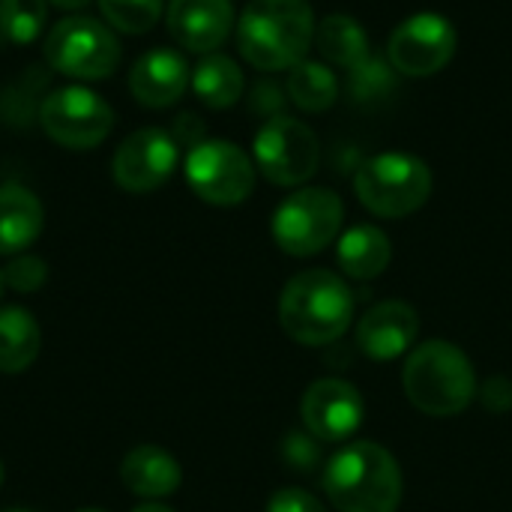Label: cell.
Returning a JSON list of instances; mask_svg holds the SVG:
<instances>
[{"label": "cell", "instance_id": "1", "mask_svg": "<svg viewBox=\"0 0 512 512\" xmlns=\"http://www.w3.org/2000/svg\"><path fill=\"white\" fill-rule=\"evenodd\" d=\"M315 12L309 0H249L237 18L240 57L261 72L294 69L315 45Z\"/></svg>", "mask_w": 512, "mask_h": 512}, {"label": "cell", "instance_id": "2", "mask_svg": "<svg viewBox=\"0 0 512 512\" xmlns=\"http://www.w3.org/2000/svg\"><path fill=\"white\" fill-rule=\"evenodd\" d=\"M321 483L339 512H396L402 501L399 462L372 441H354L339 450L324 465Z\"/></svg>", "mask_w": 512, "mask_h": 512}, {"label": "cell", "instance_id": "3", "mask_svg": "<svg viewBox=\"0 0 512 512\" xmlns=\"http://www.w3.org/2000/svg\"><path fill=\"white\" fill-rule=\"evenodd\" d=\"M354 318V294L348 282L330 270H303L282 288V330L309 348L336 342Z\"/></svg>", "mask_w": 512, "mask_h": 512}, {"label": "cell", "instance_id": "4", "mask_svg": "<svg viewBox=\"0 0 512 512\" xmlns=\"http://www.w3.org/2000/svg\"><path fill=\"white\" fill-rule=\"evenodd\" d=\"M402 387L411 405L429 417H456L477 396V375L462 348L444 339H432L411 351Z\"/></svg>", "mask_w": 512, "mask_h": 512}, {"label": "cell", "instance_id": "5", "mask_svg": "<svg viewBox=\"0 0 512 512\" xmlns=\"http://www.w3.org/2000/svg\"><path fill=\"white\" fill-rule=\"evenodd\" d=\"M360 204L381 219H405L432 195V171L414 153H378L354 174Z\"/></svg>", "mask_w": 512, "mask_h": 512}, {"label": "cell", "instance_id": "6", "mask_svg": "<svg viewBox=\"0 0 512 512\" xmlns=\"http://www.w3.org/2000/svg\"><path fill=\"white\" fill-rule=\"evenodd\" d=\"M345 219L342 198L327 186H303L291 192L273 213L270 231L285 255L309 258L339 240Z\"/></svg>", "mask_w": 512, "mask_h": 512}, {"label": "cell", "instance_id": "7", "mask_svg": "<svg viewBox=\"0 0 512 512\" xmlns=\"http://www.w3.org/2000/svg\"><path fill=\"white\" fill-rule=\"evenodd\" d=\"M45 60L54 72L78 81H102L120 63V42L114 30L87 15L57 21L45 36Z\"/></svg>", "mask_w": 512, "mask_h": 512}, {"label": "cell", "instance_id": "8", "mask_svg": "<svg viewBox=\"0 0 512 512\" xmlns=\"http://www.w3.org/2000/svg\"><path fill=\"white\" fill-rule=\"evenodd\" d=\"M183 171L189 189L213 207H237L255 189V162L225 138H204L189 147Z\"/></svg>", "mask_w": 512, "mask_h": 512}, {"label": "cell", "instance_id": "9", "mask_svg": "<svg viewBox=\"0 0 512 512\" xmlns=\"http://www.w3.org/2000/svg\"><path fill=\"white\" fill-rule=\"evenodd\" d=\"M252 162L273 186H300L318 171L321 144L309 123L276 114L258 129Z\"/></svg>", "mask_w": 512, "mask_h": 512}, {"label": "cell", "instance_id": "10", "mask_svg": "<svg viewBox=\"0 0 512 512\" xmlns=\"http://www.w3.org/2000/svg\"><path fill=\"white\" fill-rule=\"evenodd\" d=\"M39 126L60 147L93 150L114 129V108L99 93L81 84H66L42 99Z\"/></svg>", "mask_w": 512, "mask_h": 512}, {"label": "cell", "instance_id": "11", "mask_svg": "<svg viewBox=\"0 0 512 512\" xmlns=\"http://www.w3.org/2000/svg\"><path fill=\"white\" fill-rule=\"evenodd\" d=\"M459 45V33L447 15L417 12L405 18L387 39V63L396 75L429 78L450 66Z\"/></svg>", "mask_w": 512, "mask_h": 512}, {"label": "cell", "instance_id": "12", "mask_svg": "<svg viewBox=\"0 0 512 512\" xmlns=\"http://www.w3.org/2000/svg\"><path fill=\"white\" fill-rule=\"evenodd\" d=\"M177 162H180V150H177L174 135L165 129L147 126L120 141L111 159V177L120 189L144 195L168 183Z\"/></svg>", "mask_w": 512, "mask_h": 512}, {"label": "cell", "instance_id": "13", "mask_svg": "<svg viewBox=\"0 0 512 512\" xmlns=\"http://www.w3.org/2000/svg\"><path fill=\"white\" fill-rule=\"evenodd\" d=\"M363 411L366 405L360 390L342 378H321L309 384L300 402V414L309 435L327 444H339L351 438L363 423Z\"/></svg>", "mask_w": 512, "mask_h": 512}, {"label": "cell", "instance_id": "14", "mask_svg": "<svg viewBox=\"0 0 512 512\" xmlns=\"http://www.w3.org/2000/svg\"><path fill=\"white\" fill-rule=\"evenodd\" d=\"M165 24L180 48L213 54L234 30V6L231 0H168Z\"/></svg>", "mask_w": 512, "mask_h": 512}, {"label": "cell", "instance_id": "15", "mask_svg": "<svg viewBox=\"0 0 512 512\" xmlns=\"http://www.w3.org/2000/svg\"><path fill=\"white\" fill-rule=\"evenodd\" d=\"M420 330V315L405 300L375 303L357 324V345L372 360H396L411 351Z\"/></svg>", "mask_w": 512, "mask_h": 512}, {"label": "cell", "instance_id": "16", "mask_svg": "<svg viewBox=\"0 0 512 512\" xmlns=\"http://www.w3.org/2000/svg\"><path fill=\"white\" fill-rule=\"evenodd\" d=\"M189 78L192 72L183 54L174 48H150L135 60L129 72V90L135 102L147 108H168L186 93Z\"/></svg>", "mask_w": 512, "mask_h": 512}, {"label": "cell", "instance_id": "17", "mask_svg": "<svg viewBox=\"0 0 512 512\" xmlns=\"http://www.w3.org/2000/svg\"><path fill=\"white\" fill-rule=\"evenodd\" d=\"M120 483L138 498L159 501L180 489L183 471L168 450L156 444H141L129 450L126 459L120 462Z\"/></svg>", "mask_w": 512, "mask_h": 512}, {"label": "cell", "instance_id": "18", "mask_svg": "<svg viewBox=\"0 0 512 512\" xmlns=\"http://www.w3.org/2000/svg\"><path fill=\"white\" fill-rule=\"evenodd\" d=\"M42 228V201L24 186H0V255H21L39 240Z\"/></svg>", "mask_w": 512, "mask_h": 512}, {"label": "cell", "instance_id": "19", "mask_svg": "<svg viewBox=\"0 0 512 512\" xmlns=\"http://www.w3.org/2000/svg\"><path fill=\"white\" fill-rule=\"evenodd\" d=\"M336 258L345 276L351 279H375L387 270L393 258L390 237L375 225H354L336 240Z\"/></svg>", "mask_w": 512, "mask_h": 512}, {"label": "cell", "instance_id": "20", "mask_svg": "<svg viewBox=\"0 0 512 512\" xmlns=\"http://www.w3.org/2000/svg\"><path fill=\"white\" fill-rule=\"evenodd\" d=\"M42 348V330L36 318L21 306L0 309V372L21 375L27 372Z\"/></svg>", "mask_w": 512, "mask_h": 512}, {"label": "cell", "instance_id": "21", "mask_svg": "<svg viewBox=\"0 0 512 512\" xmlns=\"http://www.w3.org/2000/svg\"><path fill=\"white\" fill-rule=\"evenodd\" d=\"M315 48L321 51L324 63L342 66V69H357L363 60L372 57L369 48V33L354 15L333 12L327 15L318 30H315Z\"/></svg>", "mask_w": 512, "mask_h": 512}, {"label": "cell", "instance_id": "22", "mask_svg": "<svg viewBox=\"0 0 512 512\" xmlns=\"http://www.w3.org/2000/svg\"><path fill=\"white\" fill-rule=\"evenodd\" d=\"M192 93L207 105V108H231L240 102L243 90H246V78L243 69L237 66V60H231L228 54H204L198 60V66L192 69Z\"/></svg>", "mask_w": 512, "mask_h": 512}, {"label": "cell", "instance_id": "23", "mask_svg": "<svg viewBox=\"0 0 512 512\" xmlns=\"http://www.w3.org/2000/svg\"><path fill=\"white\" fill-rule=\"evenodd\" d=\"M285 90H288V99L300 111L321 114V111L333 108L339 99V75L330 69V63L306 57L294 69H288Z\"/></svg>", "mask_w": 512, "mask_h": 512}, {"label": "cell", "instance_id": "24", "mask_svg": "<svg viewBox=\"0 0 512 512\" xmlns=\"http://www.w3.org/2000/svg\"><path fill=\"white\" fill-rule=\"evenodd\" d=\"M48 0H0V39L6 45H30L42 36Z\"/></svg>", "mask_w": 512, "mask_h": 512}, {"label": "cell", "instance_id": "25", "mask_svg": "<svg viewBox=\"0 0 512 512\" xmlns=\"http://www.w3.org/2000/svg\"><path fill=\"white\" fill-rule=\"evenodd\" d=\"M108 27L138 36L159 24L165 0H96Z\"/></svg>", "mask_w": 512, "mask_h": 512}, {"label": "cell", "instance_id": "26", "mask_svg": "<svg viewBox=\"0 0 512 512\" xmlns=\"http://www.w3.org/2000/svg\"><path fill=\"white\" fill-rule=\"evenodd\" d=\"M45 279H48L45 261L36 258V255H24V252L15 255V258L6 264V270H3V282H6L12 291H21V294L39 291V288L45 285Z\"/></svg>", "mask_w": 512, "mask_h": 512}, {"label": "cell", "instance_id": "27", "mask_svg": "<svg viewBox=\"0 0 512 512\" xmlns=\"http://www.w3.org/2000/svg\"><path fill=\"white\" fill-rule=\"evenodd\" d=\"M390 84H393V66L390 63H381L375 57L363 60L357 69H351V90L360 99L378 96V93L390 90Z\"/></svg>", "mask_w": 512, "mask_h": 512}, {"label": "cell", "instance_id": "28", "mask_svg": "<svg viewBox=\"0 0 512 512\" xmlns=\"http://www.w3.org/2000/svg\"><path fill=\"white\" fill-rule=\"evenodd\" d=\"M282 456L291 468L297 471H312L321 462V444L315 435H303V432H291L282 444Z\"/></svg>", "mask_w": 512, "mask_h": 512}, {"label": "cell", "instance_id": "29", "mask_svg": "<svg viewBox=\"0 0 512 512\" xmlns=\"http://www.w3.org/2000/svg\"><path fill=\"white\" fill-rule=\"evenodd\" d=\"M267 512H324V507L303 489H279L267 501Z\"/></svg>", "mask_w": 512, "mask_h": 512}, {"label": "cell", "instance_id": "30", "mask_svg": "<svg viewBox=\"0 0 512 512\" xmlns=\"http://www.w3.org/2000/svg\"><path fill=\"white\" fill-rule=\"evenodd\" d=\"M483 405H486L489 411H498V414L510 411L512 381H507V378H492V381L486 384V390H483Z\"/></svg>", "mask_w": 512, "mask_h": 512}, {"label": "cell", "instance_id": "31", "mask_svg": "<svg viewBox=\"0 0 512 512\" xmlns=\"http://www.w3.org/2000/svg\"><path fill=\"white\" fill-rule=\"evenodd\" d=\"M51 6H57V9H63V12H75V9H84V6H90L93 0H48Z\"/></svg>", "mask_w": 512, "mask_h": 512}, {"label": "cell", "instance_id": "32", "mask_svg": "<svg viewBox=\"0 0 512 512\" xmlns=\"http://www.w3.org/2000/svg\"><path fill=\"white\" fill-rule=\"evenodd\" d=\"M132 512H174L171 507H162V504H156V501H150V504H141V507H135Z\"/></svg>", "mask_w": 512, "mask_h": 512}, {"label": "cell", "instance_id": "33", "mask_svg": "<svg viewBox=\"0 0 512 512\" xmlns=\"http://www.w3.org/2000/svg\"><path fill=\"white\" fill-rule=\"evenodd\" d=\"M75 512H105V510H99V507H84V510H75Z\"/></svg>", "mask_w": 512, "mask_h": 512}, {"label": "cell", "instance_id": "34", "mask_svg": "<svg viewBox=\"0 0 512 512\" xmlns=\"http://www.w3.org/2000/svg\"><path fill=\"white\" fill-rule=\"evenodd\" d=\"M0 486H3V462H0Z\"/></svg>", "mask_w": 512, "mask_h": 512}, {"label": "cell", "instance_id": "35", "mask_svg": "<svg viewBox=\"0 0 512 512\" xmlns=\"http://www.w3.org/2000/svg\"><path fill=\"white\" fill-rule=\"evenodd\" d=\"M0 291H3V270H0Z\"/></svg>", "mask_w": 512, "mask_h": 512}, {"label": "cell", "instance_id": "36", "mask_svg": "<svg viewBox=\"0 0 512 512\" xmlns=\"http://www.w3.org/2000/svg\"><path fill=\"white\" fill-rule=\"evenodd\" d=\"M3 512H30V510H3Z\"/></svg>", "mask_w": 512, "mask_h": 512}]
</instances>
